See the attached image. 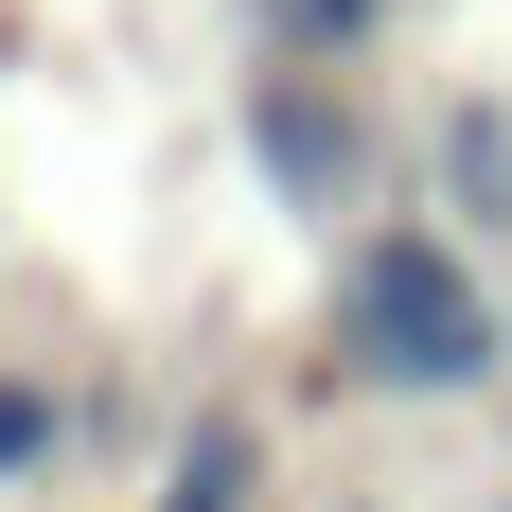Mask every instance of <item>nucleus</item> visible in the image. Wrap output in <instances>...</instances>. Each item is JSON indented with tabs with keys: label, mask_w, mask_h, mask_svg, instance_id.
I'll return each mask as SVG.
<instances>
[]
</instances>
